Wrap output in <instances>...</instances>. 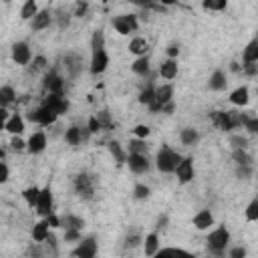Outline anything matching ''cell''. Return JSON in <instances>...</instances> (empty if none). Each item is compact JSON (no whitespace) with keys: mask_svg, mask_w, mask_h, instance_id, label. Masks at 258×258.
I'll return each instance as SVG.
<instances>
[{"mask_svg":"<svg viewBox=\"0 0 258 258\" xmlns=\"http://www.w3.org/2000/svg\"><path fill=\"white\" fill-rule=\"evenodd\" d=\"M181 159H183V157H181L177 151H173L167 143H163V145L159 147L157 155H155V167H157L161 173H175V169H177V165H179Z\"/></svg>","mask_w":258,"mask_h":258,"instance_id":"cell-1","label":"cell"},{"mask_svg":"<svg viewBox=\"0 0 258 258\" xmlns=\"http://www.w3.org/2000/svg\"><path fill=\"white\" fill-rule=\"evenodd\" d=\"M206 242H208V248L214 254H222L228 248V244H230V232H228V228L226 226H218L216 230L210 232V236H208Z\"/></svg>","mask_w":258,"mask_h":258,"instance_id":"cell-2","label":"cell"},{"mask_svg":"<svg viewBox=\"0 0 258 258\" xmlns=\"http://www.w3.org/2000/svg\"><path fill=\"white\" fill-rule=\"evenodd\" d=\"M210 119L222 131H232V129L240 127V117H238V113H232V111H212Z\"/></svg>","mask_w":258,"mask_h":258,"instance_id":"cell-3","label":"cell"},{"mask_svg":"<svg viewBox=\"0 0 258 258\" xmlns=\"http://www.w3.org/2000/svg\"><path fill=\"white\" fill-rule=\"evenodd\" d=\"M73 185H75V194L81 198V200H93L95 196V179L89 175V173H77L75 179H73Z\"/></svg>","mask_w":258,"mask_h":258,"instance_id":"cell-4","label":"cell"},{"mask_svg":"<svg viewBox=\"0 0 258 258\" xmlns=\"http://www.w3.org/2000/svg\"><path fill=\"white\" fill-rule=\"evenodd\" d=\"M113 28L119 32V34H131L139 28V22H137V14H119L111 20Z\"/></svg>","mask_w":258,"mask_h":258,"instance_id":"cell-5","label":"cell"},{"mask_svg":"<svg viewBox=\"0 0 258 258\" xmlns=\"http://www.w3.org/2000/svg\"><path fill=\"white\" fill-rule=\"evenodd\" d=\"M97 250H99L97 238L95 236H87L81 242H77V248L71 252V256L73 258H95L97 256Z\"/></svg>","mask_w":258,"mask_h":258,"instance_id":"cell-6","label":"cell"},{"mask_svg":"<svg viewBox=\"0 0 258 258\" xmlns=\"http://www.w3.org/2000/svg\"><path fill=\"white\" fill-rule=\"evenodd\" d=\"M30 121H34L36 125H40V127H48V125H52L56 119H58V113L54 111V109H50L48 105H40L38 109H34L30 115Z\"/></svg>","mask_w":258,"mask_h":258,"instance_id":"cell-7","label":"cell"},{"mask_svg":"<svg viewBox=\"0 0 258 258\" xmlns=\"http://www.w3.org/2000/svg\"><path fill=\"white\" fill-rule=\"evenodd\" d=\"M10 54H12V60H14L16 64H20V67H26V64L32 60L30 46H28V42H24V40L14 42L12 48H10Z\"/></svg>","mask_w":258,"mask_h":258,"instance_id":"cell-8","label":"cell"},{"mask_svg":"<svg viewBox=\"0 0 258 258\" xmlns=\"http://www.w3.org/2000/svg\"><path fill=\"white\" fill-rule=\"evenodd\" d=\"M44 89L48 95H64V79L56 71H48L44 75Z\"/></svg>","mask_w":258,"mask_h":258,"instance_id":"cell-9","label":"cell"},{"mask_svg":"<svg viewBox=\"0 0 258 258\" xmlns=\"http://www.w3.org/2000/svg\"><path fill=\"white\" fill-rule=\"evenodd\" d=\"M194 157L191 155H185L181 161H179V165H177V169H175V177H177V181L179 183H189L191 179H194Z\"/></svg>","mask_w":258,"mask_h":258,"instance_id":"cell-10","label":"cell"},{"mask_svg":"<svg viewBox=\"0 0 258 258\" xmlns=\"http://www.w3.org/2000/svg\"><path fill=\"white\" fill-rule=\"evenodd\" d=\"M109 67V54L107 50H97V52H91V62H89V71L93 75H101L105 73Z\"/></svg>","mask_w":258,"mask_h":258,"instance_id":"cell-11","label":"cell"},{"mask_svg":"<svg viewBox=\"0 0 258 258\" xmlns=\"http://www.w3.org/2000/svg\"><path fill=\"white\" fill-rule=\"evenodd\" d=\"M127 165H129V169H131L133 173H137V175L147 173L149 167H151L147 155H139V153H129V155H127Z\"/></svg>","mask_w":258,"mask_h":258,"instance_id":"cell-12","label":"cell"},{"mask_svg":"<svg viewBox=\"0 0 258 258\" xmlns=\"http://www.w3.org/2000/svg\"><path fill=\"white\" fill-rule=\"evenodd\" d=\"M36 214L40 218H46L48 214H52V191H50V185L40 189V198H38V204H36Z\"/></svg>","mask_w":258,"mask_h":258,"instance_id":"cell-13","label":"cell"},{"mask_svg":"<svg viewBox=\"0 0 258 258\" xmlns=\"http://www.w3.org/2000/svg\"><path fill=\"white\" fill-rule=\"evenodd\" d=\"M44 149H46V133L44 131H34L26 141V151L36 155V153H42Z\"/></svg>","mask_w":258,"mask_h":258,"instance_id":"cell-14","label":"cell"},{"mask_svg":"<svg viewBox=\"0 0 258 258\" xmlns=\"http://www.w3.org/2000/svg\"><path fill=\"white\" fill-rule=\"evenodd\" d=\"M24 129H26V125H24V119L20 113H12L10 119L4 123V131H8L12 137H16V135L20 137L24 133Z\"/></svg>","mask_w":258,"mask_h":258,"instance_id":"cell-15","label":"cell"},{"mask_svg":"<svg viewBox=\"0 0 258 258\" xmlns=\"http://www.w3.org/2000/svg\"><path fill=\"white\" fill-rule=\"evenodd\" d=\"M52 12L46 8V10H40L32 20H30V28L34 30V32H38V30H44V28H48L50 24H52Z\"/></svg>","mask_w":258,"mask_h":258,"instance_id":"cell-16","label":"cell"},{"mask_svg":"<svg viewBox=\"0 0 258 258\" xmlns=\"http://www.w3.org/2000/svg\"><path fill=\"white\" fill-rule=\"evenodd\" d=\"M44 105H48L50 109H54L58 115H64L67 111H69V99L64 97V95H48L46 99H44Z\"/></svg>","mask_w":258,"mask_h":258,"instance_id":"cell-17","label":"cell"},{"mask_svg":"<svg viewBox=\"0 0 258 258\" xmlns=\"http://www.w3.org/2000/svg\"><path fill=\"white\" fill-rule=\"evenodd\" d=\"M30 236H32V240L36 242V244H42V242H46V238L50 236V226H48V222L42 218L40 222H36L34 226H32V232H30Z\"/></svg>","mask_w":258,"mask_h":258,"instance_id":"cell-18","label":"cell"},{"mask_svg":"<svg viewBox=\"0 0 258 258\" xmlns=\"http://www.w3.org/2000/svg\"><path fill=\"white\" fill-rule=\"evenodd\" d=\"M171 101H173V85H171V83L161 85V87L155 89V103H157L159 107H163V105H167V103H171Z\"/></svg>","mask_w":258,"mask_h":258,"instance_id":"cell-19","label":"cell"},{"mask_svg":"<svg viewBox=\"0 0 258 258\" xmlns=\"http://www.w3.org/2000/svg\"><path fill=\"white\" fill-rule=\"evenodd\" d=\"M228 99H230L232 105H236V107H244V105H248V101H250V91H248L246 85H242V87L234 89V91L230 93Z\"/></svg>","mask_w":258,"mask_h":258,"instance_id":"cell-20","label":"cell"},{"mask_svg":"<svg viewBox=\"0 0 258 258\" xmlns=\"http://www.w3.org/2000/svg\"><path fill=\"white\" fill-rule=\"evenodd\" d=\"M129 52L131 54H135L137 58L139 56H147V50H149V42L143 38V36H135V38H131V42H129Z\"/></svg>","mask_w":258,"mask_h":258,"instance_id":"cell-21","label":"cell"},{"mask_svg":"<svg viewBox=\"0 0 258 258\" xmlns=\"http://www.w3.org/2000/svg\"><path fill=\"white\" fill-rule=\"evenodd\" d=\"M228 85L226 81V73L222 69H216L212 75H210V81H208V89L210 91H224Z\"/></svg>","mask_w":258,"mask_h":258,"instance_id":"cell-22","label":"cell"},{"mask_svg":"<svg viewBox=\"0 0 258 258\" xmlns=\"http://www.w3.org/2000/svg\"><path fill=\"white\" fill-rule=\"evenodd\" d=\"M64 141L69 145H81L85 141V127H77V125H71L67 131H64Z\"/></svg>","mask_w":258,"mask_h":258,"instance_id":"cell-23","label":"cell"},{"mask_svg":"<svg viewBox=\"0 0 258 258\" xmlns=\"http://www.w3.org/2000/svg\"><path fill=\"white\" fill-rule=\"evenodd\" d=\"M194 226L196 230H210V226H214V216L210 210H200L194 216Z\"/></svg>","mask_w":258,"mask_h":258,"instance_id":"cell-24","label":"cell"},{"mask_svg":"<svg viewBox=\"0 0 258 258\" xmlns=\"http://www.w3.org/2000/svg\"><path fill=\"white\" fill-rule=\"evenodd\" d=\"M143 250H145V256L153 258L157 252H159V236L157 232H149L143 240Z\"/></svg>","mask_w":258,"mask_h":258,"instance_id":"cell-25","label":"cell"},{"mask_svg":"<svg viewBox=\"0 0 258 258\" xmlns=\"http://www.w3.org/2000/svg\"><path fill=\"white\" fill-rule=\"evenodd\" d=\"M242 62H244V64L258 62V36L252 38V40L246 44V48H244V52H242Z\"/></svg>","mask_w":258,"mask_h":258,"instance_id":"cell-26","label":"cell"},{"mask_svg":"<svg viewBox=\"0 0 258 258\" xmlns=\"http://www.w3.org/2000/svg\"><path fill=\"white\" fill-rule=\"evenodd\" d=\"M62 62H64V69L69 71V75L71 77H77L79 73H81V56L79 54H75V52H69V54H64V58H62Z\"/></svg>","mask_w":258,"mask_h":258,"instance_id":"cell-27","label":"cell"},{"mask_svg":"<svg viewBox=\"0 0 258 258\" xmlns=\"http://www.w3.org/2000/svg\"><path fill=\"white\" fill-rule=\"evenodd\" d=\"M159 75L167 81L175 79L177 77V58H165L161 64H159Z\"/></svg>","mask_w":258,"mask_h":258,"instance_id":"cell-28","label":"cell"},{"mask_svg":"<svg viewBox=\"0 0 258 258\" xmlns=\"http://www.w3.org/2000/svg\"><path fill=\"white\" fill-rule=\"evenodd\" d=\"M60 228H64V230H83L85 228V220L79 218V216L67 214V216L60 218Z\"/></svg>","mask_w":258,"mask_h":258,"instance_id":"cell-29","label":"cell"},{"mask_svg":"<svg viewBox=\"0 0 258 258\" xmlns=\"http://www.w3.org/2000/svg\"><path fill=\"white\" fill-rule=\"evenodd\" d=\"M179 141H181L183 145H187V147L196 145V143L200 141V133H198V129H194V127H183V129L179 131Z\"/></svg>","mask_w":258,"mask_h":258,"instance_id":"cell-30","label":"cell"},{"mask_svg":"<svg viewBox=\"0 0 258 258\" xmlns=\"http://www.w3.org/2000/svg\"><path fill=\"white\" fill-rule=\"evenodd\" d=\"M22 198H24V202H26L28 208H34L36 210V204H38V198H40V187H36V185L24 187L22 189Z\"/></svg>","mask_w":258,"mask_h":258,"instance_id":"cell-31","label":"cell"},{"mask_svg":"<svg viewBox=\"0 0 258 258\" xmlns=\"http://www.w3.org/2000/svg\"><path fill=\"white\" fill-rule=\"evenodd\" d=\"M240 117V127H244L248 133L258 135V117L256 115H246V113H238Z\"/></svg>","mask_w":258,"mask_h":258,"instance_id":"cell-32","label":"cell"},{"mask_svg":"<svg viewBox=\"0 0 258 258\" xmlns=\"http://www.w3.org/2000/svg\"><path fill=\"white\" fill-rule=\"evenodd\" d=\"M149 56H139V58H135L133 60V64H131V71L135 73V75H139V77H147L149 75Z\"/></svg>","mask_w":258,"mask_h":258,"instance_id":"cell-33","label":"cell"},{"mask_svg":"<svg viewBox=\"0 0 258 258\" xmlns=\"http://www.w3.org/2000/svg\"><path fill=\"white\" fill-rule=\"evenodd\" d=\"M38 12H40V10H38V4H36L34 0H26V2L22 4V8H20V18H22V20H32Z\"/></svg>","mask_w":258,"mask_h":258,"instance_id":"cell-34","label":"cell"},{"mask_svg":"<svg viewBox=\"0 0 258 258\" xmlns=\"http://www.w3.org/2000/svg\"><path fill=\"white\" fill-rule=\"evenodd\" d=\"M16 101V91L10 87V85H4L2 89H0V107H8L10 103H14Z\"/></svg>","mask_w":258,"mask_h":258,"instance_id":"cell-35","label":"cell"},{"mask_svg":"<svg viewBox=\"0 0 258 258\" xmlns=\"http://www.w3.org/2000/svg\"><path fill=\"white\" fill-rule=\"evenodd\" d=\"M97 50H105V32H103V28H97L91 36V52H97Z\"/></svg>","mask_w":258,"mask_h":258,"instance_id":"cell-36","label":"cell"},{"mask_svg":"<svg viewBox=\"0 0 258 258\" xmlns=\"http://www.w3.org/2000/svg\"><path fill=\"white\" fill-rule=\"evenodd\" d=\"M109 151H111V155L115 157V161L121 165V163H127V155H125V151H123V147H121V143L119 141H111L109 143Z\"/></svg>","mask_w":258,"mask_h":258,"instance_id":"cell-37","label":"cell"},{"mask_svg":"<svg viewBox=\"0 0 258 258\" xmlns=\"http://www.w3.org/2000/svg\"><path fill=\"white\" fill-rule=\"evenodd\" d=\"M139 103H141V105H147V107L155 103V87H153V85H147V87L139 93Z\"/></svg>","mask_w":258,"mask_h":258,"instance_id":"cell-38","label":"cell"},{"mask_svg":"<svg viewBox=\"0 0 258 258\" xmlns=\"http://www.w3.org/2000/svg\"><path fill=\"white\" fill-rule=\"evenodd\" d=\"M147 141L145 139H131L129 141V153H139V155H147Z\"/></svg>","mask_w":258,"mask_h":258,"instance_id":"cell-39","label":"cell"},{"mask_svg":"<svg viewBox=\"0 0 258 258\" xmlns=\"http://www.w3.org/2000/svg\"><path fill=\"white\" fill-rule=\"evenodd\" d=\"M232 157H234L236 165H252V155L246 149H234Z\"/></svg>","mask_w":258,"mask_h":258,"instance_id":"cell-40","label":"cell"},{"mask_svg":"<svg viewBox=\"0 0 258 258\" xmlns=\"http://www.w3.org/2000/svg\"><path fill=\"white\" fill-rule=\"evenodd\" d=\"M226 6H228L226 0H204V2H202V8H204V10H212V12L226 10Z\"/></svg>","mask_w":258,"mask_h":258,"instance_id":"cell-41","label":"cell"},{"mask_svg":"<svg viewBox=\"0 0 258 258\" xmlns=\"http://www.w3.org/2000/svg\"><path fill=\"white\" fill-rule=\"evenodd\" d=\"M244 216H246V220H248V222H256V220H258V198H254V200L246 206Z\"/></svg>","mask_w":258,"mask_h":258,"instance_id":"cell-42","label":"cell"},{"mask_svg":"<svg viewBox=\"0 0 258 258\" xmlns=\"http://www.w3.org/2000/svg\"><path fill=\"white\" fill-rule=\"evenodd\" d=\"M149 194H151L149 185H145V183H135V187H133V198H135V200H147Z\"/></svg>","mask_w":258,"mask_h":258,"instance_id":"cell-43","label":"cell"},{"mask_svg":"<svg viewBox=\"0 0 258 258\" xmlns=\"http://www.w3.org/2000/svg\"><path fill=\"white\" fill-rule=\"evenodd\" d=\"M230 145L234 149H246L248 147V139L244 135H230Z\"/></svg>","mask_w":258,"mask_h":258,"instance_id":"cell-44","label":"cell"},{"mask_svg":"<svg viewBox=\"0 0 258 258\" xmlns=\"http://www.w3.org/2000/svg\"><path fill=\"white\" fill-rule=\"evenodd\" d=\"M46 64H48V62H46V58H44L42 54H38V56H34V58H32V64H30V71H32V73H38V71H44V69H46Z\"/></svg>","mask_w":258,"mask_h":258,"instance_id":"cell-45","label":"cell"},{"mask_svg":"<svg viewBox=\"0 0 258 258\" xmlns=\"http://www.w3.org/2000/svg\"><path fill=\"white\" fill-rule=\"evenodd\" d=\"M87 129H89L91 133H99V131L103 129V125H101V121L97 119V115L89 117V121H87Z\"/></svg>","mask_w":258,"mask_h":258,"instance_id":"cell-46","label":"cell"},{"mask_svg":"<svg viewBox=\"0 0 258 258\" xmlns=\"http://www.w3.org/2000/svg\"><path fill=\"white\" fill-rule=\"evenodd\" d=\"M10 149H12V151H24V149H26V141L16 135V137L10 139Z\"/></svg>","mask_w":258,"mask_h":258,"instance_id":"cell-47","label":"cell"},{"mask_svg":"<svg viewBox=\"0 0 258 258\" xmlns=\"http://www.w3.org/2000/svg\"><path fill=\"white\" fill-rule=\"evenodd\" d=\"M141 242H143V240H141L139 234H131V236L125 238V248H127V250H129V248H137Z\"/></svg>","mask_w":258,"mask_h":258,"instance_id":"cell-48","label":"cell"},{"mask_svg":"<svg viewBox=\"0 0 258 258\" xmlns=\"http://www.w3.org/2000/svg\"><path fill=\"white\" fill-rule=\"evenodd\" d=\"M81 230H64V242H81Z\"/></svg>","mask_w":258,"mask_h":258,"instance_id":"cell-49","label":"cell"},{"mask_svg":"<svg viewBox=\"0 0 258 258\" xmlns=\"http://www.w3.org/2000/svg\"><path fill=\"white\" fill-rule=\"evenodd\" d=\"M252 173V165H236V175L242 179H248Z\"/></svg>","mask_w":258,"mask_h":258,"instance_id":"cell-50","label":"cell"},{"mask_svg":"<svg viewBox=\"0 0 258 258\" xmlns=\"http://www.w3.org/2000/svg\"><path fill=\"white\" fill-rule=\"evenodd\" d=\"M228 258H246V248H244V246H234V248H230Z\"/></svg>","mask_w":258,"mask_h":258,"instance_id":"cell-51","label":"cell"},{"mask_svg":"<svg viewBox=\"0 0 258 258\" xmlns=\"http://www.w3.org/2000/svg\"><path fill=\"white\" fill-rule=\"evenodd\" d=\"M133 133H135V137H137V139H145V137L151 133V129H149L147 125H137V127L133 129Z\"/></svg>","mask_w":258,"mask_h":258,"instance_id":"cell-52","label":"cell"},{"mask_svg":"<svg viewBox=\"0 0 258 258\" xmlns=\"http://www.w3.org/2000/svg\"><path fill=\"white\" fill-rule=\"evenodd\" d=\"M165 52H167V58H177V54H179V42H171V44H167Z\"/></svg>","mask_w":258,"mask_h":258,"instance_id":"cell-53","label":"cell"},{"mask_svg":"<svg viewBox=\"0 0 258 258\" xmlns=\"http://www.w3.org/2000/svg\"><path fill=\"white\" fill-rule=\"evenodd\" d=\"M97 119L101 121V125H103V127H107V129H109V127H113V121H111V117H109V113H107V111L97 113Z\"/></svg>","mask_w":258,"mask_h":258,"instance_id":"cell-54","label":"cell"},{"mask_svg":"<svg viewBox=\"0 0 258 258\" xmlns=\"http://www.w3.org/2000/svg\"><path fill=\"white\" fill-rule=\"evenodd\" d=\"M10 177V169H8V163L6 161H0V183H6Z\"/></svg>","mask_w":258,"mask_h":258,"instance_id":"cell-55","label":"cell"},{"mask_svg":"<svg viewBox=\"0 0 258 258\" xmlns=\"http://www.w3.org/2000/svg\"><path fill=\"white\" fill-rule=\"evenodd\" d=\"M242 71H244L248 77H256V75H258V62H252V64H242Z\"/></svg>","mask_w":258,"mask_h":258,"instance_id":"cell-56","label":"cell"},{"mask_svg":"<svg viewBox=\"0 0 258 258\" xmlns=\"http://www.w3.org/2000/svg\"><path fill=\"white\" fill-rule=\"evenodd\" d=\"M87 10H89V2H79V4L75 6V14H73V16H85Z\"/></svg>","mask_w":258,"mask_h":258,"instance_id":"cell-57","label":"cell"},{"mask_svg":"<svg viewBox=\"0 0 258 258\" xmlns=\"http://www.w3.org/2000/svg\"><path fill=\"white\" fill-rule=\"evenodd\" d=\"M44 220L48 222V226H50V228H60V218H58L54 212H52V214H48Z\"/></svg>","mask_w":258,"mask_h":258,"instance_id":"cell-58","label":"cell"},{"mask_svg":"<svg viewBox=\"0 0 258 258\" xmlns=\"http://www.w3.org/2000/svg\"><path fill=\"white\" fill-rule=\"evenodd\" d=\"M153 258H173V248H159Z\"/></svg>","mask_w":258,"mask_h":258,"instance_id":"cell-59","label":"cell"},{"mask_svg":"<svg viewBox=\"0 0 258 258\" xmlns=\"http://www.w3.org/2000/svg\"><path fill=\"white\" fill-rule=\"evenodd\" d=\"M69 20H71V14H62V12H58V28H64V26H69Z\"/></svg>","mask_w":258,"mask_h":258,"instance_id":"cell-60","label":"cell"},{"mask_svg":"<svg viewBox=\"0 0 258 258\" xmlns=\"http://www.w3.org/2000/svg\"><path fill=\"white\" fill-rule=\"evenodd\" d=\"M163 228H167V216L165 214L157 218V230H163Z\"/></svg>","mask_w":258,"mask_h":258,"instance_id":"cell-61","label":"cell"},{"mask_svg":"<svg viewBox=\"0 0 258 258\" xmlns=\"http://www.w3.org/2000/svg\"><path fill=\"white\" fill-rule=\"evenodd\" d=\"M171 111H173V101H171V103H167V105H163V107H161V113H165V115H171Z\"/></svg>","mask_w":258,"mask_h":258,"instance_id":"cell-62","label":"cell"},{"mask_svg":"<svg viewBox=\"0 0 258 258\" xmlns=\"http://www.w3.org/2000/svg\"><path fill=\"white\" fill-rule=\"evenodd\" d=\"M230 69H232V71H240V64H238V62H232Z\"/></svg>","mask_w":258,"mask_h":258,"instance_id":"cell-63","label":"cell"},{"mask_svg":"<svg viewBox=\"0 0 258 258\" xmlns=\"http://www.w3.org/2000/svg\"><path fill=\"white\" fill-rule=\"evenodd\" d=\"M256 95H258V87H256Z\"/></svg>","mask_w":258,"mask_h":258,"instance_id":"cell-64","label":"cell"}]
</instances>
